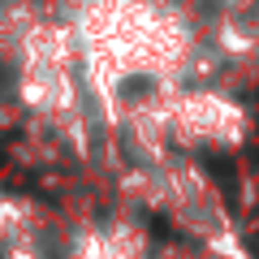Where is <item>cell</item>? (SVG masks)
I'll return each instance as SVG.
<instances>
[{
	"instance_id": "cell-1",
	"label": "cell",
	"mask_w": 259,
	"mask_h": 259,
	"mask_svg": "<svg viewBox=\"0 0 259 259\" xmlns=\"http://www.w3.org/2000/svg\"><path fill=\"white\" fill-rule=\"evenodd\" d=\"M207 173L221 182V190H225V199H229V207H238V177H233V164L225 156H207Z\"/></svg>"
},
{
	"instance_id": "cell-4",
	"label": "cell",
	"mask_w": 259,
	"mask_h": 259,
	"mask_svg": "<svg viewBox=\"0 0 259 259\" xmlns=\"http://www.w3.org/2000/svg\"><path fill=\"white\" fill-rule=\"evenodd\" d=\"M125 91H130V95H134V91H151V82H147V78H130Z\"/></svg>"
},
{
	"instance_id": "cell-3",
	"label": "cell",
	"mask_w": 259,
	"mask_h": 259,
	"mask_svg": "<svg viewBox=\"0 0 259 259\" xmlns=\"http://www.w3.org/2000/svg\"><path fill=\"white\" fill-rule=\"evenodd\" d=\"M147 225H151V229H156V233H160V242H168V238H173V225H168V221H164V216H151V221H147Z\"/></svg>"
},
{
	"instance_id": "cell-2",
	"label": "cell",
	"mask_w": 259,
	"mask_h": 259,
	"mask_svg": "<svg viewBox=\"0 0 259 259\" xmlns=\"http://www.w3.org/2000/svg\"><path fill=\"white\" fill-rule=\"evenodd\" d=\"M13 95V65L0 61V100H9Z\"/></svg>"
}]
</instances>
